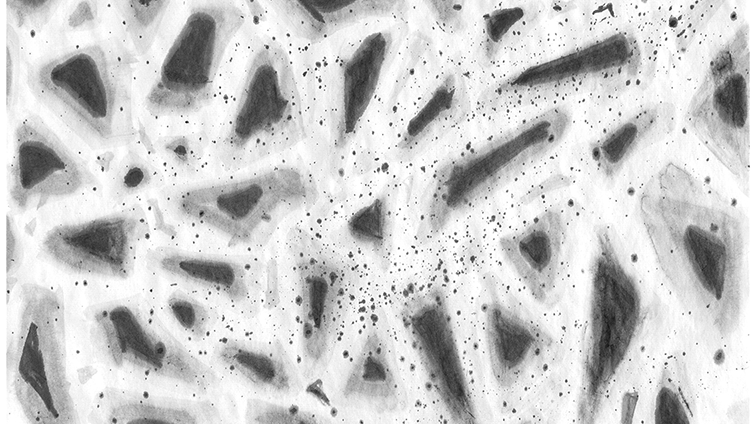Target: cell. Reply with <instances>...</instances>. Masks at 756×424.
I'll use <instances>...</instances> for the list:
<instances>
[{
    "label": "cell",
    "mask_w": 756,
    "mask_h": 424,
    "mask_svg": "<svg viewBox=\"0 0 756 424\" xmlns=\"http://www.w3.org/2000/svg\"><path fill=\"white\" fill-rule=\"evenodd\" d=\"M638 211L658 267L682 309L707 338L729 339L744 305V211L676 162L664 164L645 182Z\"/></svg>",
    "instance_id": "6da1fadb"
},
{
    "label": "cell",
    "mask_w": 756,
    "mask_h": 424,
    "mask_svg": "<svg viewBox=\"0 0 756 424\" xmlns=\"http://www.w3.org/2000/svg\"><path fill=\"white\" fill-rule=\"evenodd\" d=\"M319 197L314 173L305 164L286 162L168 187L159 209L171 226L225 249L253 252Z\"/></svg>",
    "instance_id": "7a4b0ae2"
},
{
    "label": "cell",
    "mask_w": 756,
    "mask_h": 424,
    "mask_svg": "<svg viewBox=\"0 0 756 424\" xmlns=\"http://www.w3.org/2000/svg\"><path fill=\"white\" fill-rule=\"evenodd\" d=\"M134 57L117 38L48 52L30 63L33 97L93 151L125 147L138 136Z\"/></svg>",
    "instance_id": "3957f363"
},
{
    "label": "cell",
    "mask_w": 756,
    "mask_h": 424,
    "mask_svg": "<svg viewBox=\"0 0 756 424\" xmlns=\"http://www.w3.org/2000/svg\"><path fill=\"white\" fill-rule=\"evenodd\" d=\"M305 136L306 99L292 53L279 36L254 34L212 141L213 163L219 171L239 172Z\"/></svg>",
    "instance_id": "277c9868"
},
{
    "label": "cell",
    "mask_w": 756,
    "mask_h": 424,
    "mask_svg": "<svg viewBox=\"0 0 756 424\" xmlns=\"http://www.w3.org/2000/svg\"><path fill=\"white\" fill-rule=\"evenodd\" d=\"M571 125L570 110L554 106L443 161L427 186L418 241H434L453 221L544 159Z\"/></svg>",
    "instance_id": "5b68a950"
},
{
    "label": "cell",
    "mask_w": 756,
    "mask_h": 424,
    "mask_svg": "<svg viewBox=\"0 0 756 424\" xmlns=\"http://www.w3.org/2000/svg\"><path fill=\"white\" fill-rule=\"evenodd\" d=\"M85 328L98 362L138 385L194 398L214 397L223 388L216 370L178 340L141 295L93 305Z\"/></svg>",
    "instance_id": "8992f818"
},
{
    "label": "cell",
    "mask_w": 756,
    "mask_h": 424,
    "mask_svg": "<svg viewBox=\"0 0 756 424\" xmlns=\"http://www.w3.org/2000/svg\"><path fill=\"white\" fill-rule=\"evenodd\" d=\"M582 347L578 421L594 422L642 328L641 285L617 233L595 228Z\"/></svg>",
    "instance_id": "52a82bcc"
},
{
    "label": "cell",
    "mask_w": 756,
    "mask_h": 424,
    "mask_svg": "<svg viewBox=\"0 0 756 424\" xmlns=\"http://www.w3.org/2000/svg\"><path fill=\"white\" fill-rule=\"evenodd\" d=\"M290 350L306 385L321 380L334 358L359 283L350 262L304 227L285 241Z\"/></svg>",
    "instance_id": "ba28073f"
},
{
    "label": "cell",
    "mask_w": 756,
    "mask_h": 424,
    "mask_svg": "<svg viewBox=\"0 0 756 424\" xmlns=\"http://www.w3.org/2000/svg\"><path fill=\"white\" fill-rule=\"evenodd\" d=\"M7 348V380L32 423H76L66 350V309L61 291L27 282L17 294Z\"/></svg>",
    "instance_id": "9c48e42d"
},
{
    "label": "cell",
    "mask_w": 756,
    "mask_h": 424,
    "mask_svg": "<svg viewBox=\"0 0 756 424\" xmlns=\"http://www.w3.org/2000/svg\"><path fill=\"white\" fill-rule=\"evenodd\" d=\"M250 16L230 1L194 4L148 90L144 108L157 120H184L207 108L219 70Z\"/></svg>",
    "instance_id": "30bf717a"
},
{
    "label": "cell",
    "mask_w": 756,
    "mask_h": 424,
    "mask_svg": "<svg viewBox=\"0 0 756 424\" xmlns=\"http://www.w3.org/2000/svg\"><path fill=\"white\" fill-rule=\"evenodd\" d=\"M685 122L746 193L750 178L749 26L742 24L711 58Z\"/></svg>",
    "instance_id": "8fae6325"
},
{
    "label": "cell",
    "mask_w": 756,
    "mask_h": 424,
    "mask_svg": "<svg viewBox=\"0 0 756 424\" xmlns=\"http://www.w3.org/2000/svg\"><path fill=\"white\" fill-rule=\"evenodd\" d=\"M644 61L636 34L618 31L509 76L484 99L483 108L500 111L587 91L619 95L640 75Z\"/></svg>",
    "instance_id": "7c38bea8"
},
{
    "label": "cell",
    "mask_w": 756,
    "mask_h": 424,
    "mask_svg": "<svg viewBox=\"0 0 756 424\" xmlns=\"http://www.w3.org/2000/svg\"><path fill=\"white\" fill-rule=\"evenodd\" d=\"M395 43L393 29H377L342 45L326 66L321 118L324 163L332 176L338 175L345 165L376 98Z\"/></svg>",
    "instance_id": "4fadbf2b"
},
{
    "label": "cell",
    "mask_w": 756,
    "mask_h": 424,
    "mask_svg": "<svg viewBox=\"0 0 756 424\" xmlns=\"http://www.w3.org/2000/svg\"><path fill=\"white\" fill-rule=\"evenodd\" d=\"M100 188L88 162L37 114L16 118L8 169V200L23 215Z\"/></svg>",
    "instance_id": "5bb4252c"
},
{
    "label": "cell",
    "mask_w": 756,
    "mask_h": 424,
    "mask_svg": "<svg viewBox=\"0 0 756 424\" xmlns=\"http://www.w3.org/2000/svg\"><path fill=\"white\" fill-rule=\"evenodd\" d=\"M148 232L145 214L127 208L55 225L40 239L38 254L70 275L124 281L135 272Z\"/></svg>",
    "instance_id": "9a60e30c"
},
{
    "label": "cell",
    "mask_w": 756,
    "mask_h": 424,
    "mask_svg": "<svg viewBox=\"0 0 756 424\" xmlns=\"http://www.w3.org/2000/svg\"><path fill=\"white\" fill-rule=\"evenodd\" d=\"M397 316L444 413L455 423L477 422L445 289L432 284L413 291L400 302Z\"/></svg>",
    "instance_id": "2e32d148"
},
{
    "label": "cell",
    "mask_w": 756,
    "mask_h": 424,
    "mask_svg": "<svg viewBox=\"0 0 756 424\" xmlns=\"http://www.w3.org/2000/svg\"><path fill=\"white\" fill-rule=\"evenodd\" d=\"M324 380L323 394L331 414L389 416L407 404L392 340L381 319H370L354 345L334 356Z\"/></svg>",
    "instance_id": "e0dca14e"
},
{
    "label": "cell",
    "mask_w": 756,
    "mask_h": 424,
    "mask_svg": "<svg viewBox=\"0 0 756 424\" xmlns=\"http://www.w3.org/2000/svg\"><path fill=\"white\" fill-rule=\"evenodd\" d=\"M483 287V328L490 373L502 392H513L551 361L556 343L494 275H484Z\"/></svg>",
    "instance_id": "ac0fdd59"
},
{
    "label": "cell",
    "mask_w": 756,
    "mask_h": 424,
    "mask_svg": "<svg viewBox=\"0 0 756 424\" xmlns=\"http://www.w3.org/2000/svg\"><path fill=\"white\" fill-rule=\"evenodd\" d=\"M145 262L155 276L239 316L258 312L263 273L248 257L165 245L147 251Z\"/></svg>",
    "instance_id": "d6986e66"
},
{
    "label": "cell",
    "mask_w": 756,
    "mask_h": 424,
    "mask_svg": "<svg viewBox=\"0 0 756 424\" xmlns=\"http://www.w3.org/2000/svg\"><path fill=\"white\" fill-rule=\"evenodd\" d=\"M498 247L536 302L552 306L559 300L569 257V222L562 206L548 207L501 236Z\"/></svg>",
    "instance_id": "ffe728a7"
},
{
    "label": "cell",
    "mask_w": 756,
    "mask_h": 424,
    "mask_svg": "<svg viewBox=\"0 0 756 424\" xmlns=\"http://www.w3.org/2000/svg\"><path fill=\"white\" fill-rule=\"evenodd\" d=\"M207 362L251 397L291 401L307 386L290 348L277 338L222 337L213 343Z\"/></svg>",
    "instance_id": "44dd1931"
},
{
    "label": "cell",
    "mask_w": 756,
    "mask_h": 424,
    "mask_svg": "<svg viewBox=\"0 0 756 424\" xmlns=\"http://www.w3.org/2000/svg\"><path fill=\"white\" fill-rule=\"evenodd\" d=\"M93 419L103 423H221L223 410L210 398L155 395L106 387L95 397Z\"/></svg>",
    "instance_id": "7402d4cb"
},
{
    "label": "cell",
    "mask_w": 756,
    "mask_h": 424,
    "mask_svg": "<svg viewBox=\"0 0 756 424\" xmlns=\"http://www.w3.org/2000/svg\"><path fill=\"white\" fill-rule=\"evenodd\" d=\"M267 6L280 26L300 44L315 45L372 18L393 14L395 1L279 0Z\"/></svg>",
    "instance_id": "603a6c76"
},
{
    "label": "cell",
    "mask_w": 756,
    "mask_h": 424,
    "mask_svg": "<svg viewBox=\"0 0 756 424\" xmlns=\"http://www.w3.org/2000/svg\"><path fill=\"white\" fill-rule=\"evenodd\" d=\"M676 115L672 103H652L600 134L589 146L598 173L607 180L617 177L633 156L674 130Z\"/></svg>",
    "instance_id": "cb8c5ba5"
},
{
    "label": "cell",
    "mask_w": 756,
    "mask_h": 424,
    "mask_svg": "<svg viewBox=\"0 0 756 424\" xmlns=\"http://www.w3.org/2000/svg\"><path fill=\"white\" fill-rule=\"evenodd\" d=\"M466 111L465 97L458 80L445 76L408 120L395 152L409 160L457 124Z\"/></svg>",
    "instance_id": "d4e9b609"
},
{
    "label": "cell",
    "mask_w": 756,
    "mask_h": 424,
    "mask_svg": "<svg viewBox=\"0 0 756 424\" xmlns=\"http://www.w3.org/2000/svg\"><path fill=\"white\" fill-rule=\"evenodd\" d=\"M347 244L370 254L387 268L392 253L393 214L390 195L381 193L352 212L340 229Z\"/></svg>",
    "instance_id": "484cf974"
},
{
    "label": "cell",
    "mask_w": 756,
    "mask_h": 424,
    "mask_svg": "<svg viewBox=\"0 0 756 424\" xmlns=\"http://www.w3.org/2000/svg\"><path fill=\"white\" fill-rule=\"evenodd\" d=\"M164 314L185 339L194 344L204 343L215 333L218 316L205 300L174 286L162 302Z\"/></svg>",
    "instance_id": "4316f807"
},
{
    "label": "cell",
    "mask_w": 756,
    "mask_h": 424,
    "mask_svg": "<svg viewBox=\"0 0 756 424\" xmlns=\"http://www.w3.org/2000/svg\"><path fill=\"white\" fill-rule=\"evenodd\" d=\"M695 402L685 364L678 356L666 363L655 402L656 423H690Z\"/></svg>",
    "instance_id": "83f0119b"
},
{
    "label": "cell",
    "mask_w": 756,
    "mask_h": 424,
    "mask_svg": "<svg viewBox=\"0 0 756 424\" xmlns=\"http://www.w3.org/2000/svg\"><path fill=\"white\" fill-rule=\"evenodd\" d=\"M247 423H333L337 420L330 412L290 401L269 400L249 396L243 409Z\"/></svg>",
    "instance_id": "f1b7e54d"
},
{
    "label": "cell",
    "mask_w": 756,
    "mask_h": 424,
    "mask_svg": "<svg viewBox=\"0 0 756 424\" xmlns=\"http://www.w3.org/2000/svg\"><path fill=\"white\" fill-rule=\"evenodd\" d=\"M169 1H123L119 13L137 53L152 45Z\"/></svg>",
    "instance_id": "f546056e"
},
{
    "label": "cell",
    "mask_w": 756,
    "mask_h": 424,
    "mask_svg": "<svg viewBox=\"0 0 756 424\" xmlns=\"http://www.w3.org/2000/svg\"><path fill=\"white\" fill-rule=\"evenodd\" d=\"M528 20L522 7L503 8L490 13L484 21V38L490 50L505 44V41Z\"/></svg>",
    "instance_id": "4dcf8cb0"
},
{
    "label": "cell",
    "mask_w": 756,
    "mask_h": 424,
    "mask_svg": "<svg viewBox=\"0 0 756 424\" xmlns=\"http://www.w3.org/2000/svg\"><path fill=\"white\" fill-rule=\"evenodd\" d=\"M12 22L23 29L43 27L55 12L57 1H7Z\"/></svg>",
    "instance_id": "1f68e13d"
},
{
    "label": "cell",
    "mask_w": 756,
    "mask_h": 424,
    "mask_svg": "<svg viewBox=\"0 0 756 424\" xmlns=\"http://www.w3.org/2000/svg\"><path fill=\"white\" fill-rule=\"evenodd\" d=\"M152 180V171L141 161H130L121 169L117 178L120 195L129 196L147 187Z\"/></svg>",
    "instance_id": "d6a6232c"
},
{
    "label": "cell",
    "mask_w": 756,
    "mask_h": 424,
    "mask_svg": "<svg viewBox=\"0 0 756 424\" xmlns=\"http://www.w3.org/2000/svg\"><path fill=\"white\" fill-rule=\"evenodd\" d=\"M24 260V249L17 225L11 214L6 216V275L7 282L20 269Z\"/></svg>",
    "instance_id": "836d02e7"
},
{
    "label": "cell",
    "mask_w": 756,
    "mask_h": 424,
    "mask_svg": "<svg viewBox=\"0 0 756 424\" xmlns=\"http://www.w3.org/2000/svg\"><path fill=\"white\" fill-rule=\"evenodd\" d=\"M13 30L12 28L7 29V71L10 70V74H7V110L9 114L13 117L14 113V106H15V93L16 89L14 86V58L18 51V48L15 44V39L12 36Z\"/></svg>",
    "instance_id": "e575fe53"
}]
</instances>
